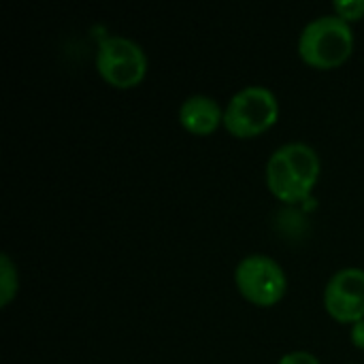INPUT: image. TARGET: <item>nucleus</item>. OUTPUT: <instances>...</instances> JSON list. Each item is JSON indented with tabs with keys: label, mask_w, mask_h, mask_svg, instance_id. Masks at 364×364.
<instances>
[{
	"label": "nucleus",
	"mask_w": 364,
	"mask_h": 364,
	"mask_svg": "<svg viewBox=\"0 0 364 364\" xmlns=\"http://www.w3.org/2000/svg\"><path fill=\"white\" fill-rule=\"evenodd\" d=\"M350 337H352V343H354L356 348L364 350V318H363V320H358V322H354V324H352Z\"/></svg>",
	"instance_id": "9b49d317"
},
{
	"label": "nucleus",
	"mask_w": 364,
	"mask_h": 364,
	"mask_svg": "<svg viewBox=\"0 0 364 364\" xmlns=\"http://www.w3.org/2000/svg\"><path fill=\"white\" fill-rule=\"evenodd\" d=\"M335 11L348 23L364 15V0H335Z\"/></svg>",
	"instance_id": "1a4fd4ad"
},
{
	"label": "nucleus",
	"mask_w": 364,
	"mask_h": 364,
	"mask_svg": "<svg viewBox=\"0 0 364 364\" xmlns=\"http://www.w3.org/2000/svg\"><path fill=\"white\" fill-rule=\"evenodd\" d=\"M235 284L247 301L262 307L275 305L288 288V279L279 262L264 254L245 256L235 269Z\"/></svg>",
	"instance_id": "39448f33"
},
{
	"label": "nucleus",
	"mask_w": 364,
	"mask_h": 364,
	"mask_svg": "<svg viewBox=\"0 0 364 364\" xmlns=\"http://www.w3.org/2000/svg\"><path fill=\"white\" fill-rule=\"evenodd\" d=\"M279 115V102L267 85H245L228 100L224 126L235 136L247 139L269 130Z\"/></svg>",
	"instance_id": "7ed1b4c3"
},
{
	"label": "nucleus",
	"mask_w": 364,
	"mask_h": 364,
	"mask_svg": "<svg viewBox=\"0 0 364 364\" xmlns=\"http://www.w3.org/2000/svg\"><path fill=\"white\" fill-rule=\"evenodd\" d=\"M277 364H322L311 352L305 350H296V352H288L279 358Z\"/></svg>",
	"instance_id": "9d476101"
},
{
	"label": "nucleus",
	"mask_w": 364,
	"mask_h": 364,
	"mask_svg": "<svg viewBox=\"0 0 364 364\" xmlns=\"http://www.w3.org/2000/svg\"><path fill=\"white\" fill-rule=\"evenodd\" d=\"M17 294V269L11 262L9 254L0 256V303L9 305Z\"/></svg>",
	"instance_id": "6e6552de"
},
{
	"label": "nucleus",
	"mask_w": 364,
	"mask_h": 364,
	"mask_svg": "<svg viewBox=\"0 0 364 364\" xmlns=\"http://www.w3.org/2000/svg\"><path fill=\"white\" fill-rule=\"evenodd\" d=\"M324 307L339 322H358L364 318V269L346 267L333 273L324 288Z\"/></svg>",
	"instance_id": "423d86ee"
},
{
	"label": "nucleus",
	"mask_w": 364,
	"mask_h": 364,
	"mask_svg": "<svg viewBox=\"0 0 364 364\" xmlns=\"http://www.w3.org/2000/svg\"><path fill=\"white\" fill-rule=\"evenodd\" d=\"M179 122L194 134H209L224 122L220 102L207 94H192L179 107Z\"/></svg>",
	"instance_id": "0eeeda50"
},
{
	"label": "nucleus",
	"mask_w": 364,
	"mask_h": 364,
	"mask_svg": "<svg viewBox=\"0 0 364 364\" xmlns=\"http://www.w3.org/2000/svg\"><path fill=\"white\" fill-rule=\"evenodd\" d=\"M96 68L115 87L136 85L147 70V55L143 47L124 34H109L98 43Z\"/></svg>",
	"instance_id": "20e7f679"
},
{
	"label": "nucleus",
	"mask_w": 364,
	"mask_h": 364,
	"mask_svg": "<svg viewBox=\"0 0 364 364\" xmlns=\"http://www.w3.org/2000/svg\"><path fill=\"white\" fill-rule=\"evenodd\" d=\"M354 47V32L337 13L307 21L299 36L301 58L316 68H335L348 60Z\"/></svg>",
	"instance_id": "f03ea898"
},
{
	"label": "nucleus",
	"mask_w": 364,
	"mask_h": 364,
	"mask_svg": "<svg viewBox=\"0 0 364 364\" xmlns=\"http://www.w3.org/2000/svg\"><path fill=\"white\" fill-rule=\"evenodd\" d=\"M320 177V158L316 149L303 141L284 143L277 147L267 162L269 190L286 200H303Z\"/></svg>",
	"instance_id": "f257e3e1"
}]
</instances>
